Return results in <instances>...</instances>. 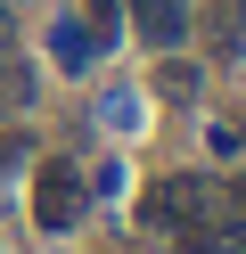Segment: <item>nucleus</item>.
Instances as JSON below:
<instances>
[{"label":"nucleus","instance_id":"obj_8","mask_svg":"<svg viewBox=\"0 0 246 254\" xmlns=\"http://www.w3.org/2000/svg\"><path fill=\"white\" fill-rule=\"evenodd\" d=\"M8 8H25V0H8Z\"/></svg>","mask_w":246,"mask_h":254},{"label":"nucleus","instance_id":"obj_3","mask_svg":"<svg viewBox=\"0 0 246 254\" xmlns=\"http://www.w3.org/2000/svg\"><path fill=\"white\" fill-rule=\"evenodd\" d=\"M49 58H58L66 74H90V58H98V33H90V17H58V25H49Z\"/></svg>","mask_w":246,"mask_h":254},{"label":"nucleus","instance_id":"obj_1","mask_svg":"<svg viewBox=\"0 0 246 254\" xmlns=\"http://www.w3.org/2000/svg\"><path fill=\"white\" fill-rule=\"evenodd\" d=\"M82 205H90V181L74 164H41V189H33V221L41 230H74Z\"/></svg>","mask_w":246,"mask_h":254},{"label":"nucleus","instance_id":"obj_7","mask_svg":"<svg viewBox=\"0 0 246 254\" xmlns=\"http://www.w3.org/2000/svg\"><path fill=\"white\" fill-rule=\"evenodd\" d=\"M230 8H238V17H246V0H230Z\"/></svg>","mask_w":246,"mask_h":254},{"label":"nucleus","instance_id":"obj_6","mask_svg":"<svg viewBox=\"0 0 246 254\" xmlns=\"http://www.w3.org/2000/svg\"><path fill=\"white\" fill-rule=\"evenodd\" d=\"M16 156H25V139H0V164H16Z\"/></svg>","mask_w":246,"mask_h":254},{"label":"nucleus","instance_id":"obj_4","mask_svg":"<svg viewBox=\"0 0 246 254\" xmlns=\"http://www.w3.org/2000/svg\"><path fill=\"white\" fill-rule=\"evenodd\" d=\"M197 82H205V74H197L189 58H164V74H156V90H164V99H197Z\"/></svg>","mask_w":246,"mask_h":254},{"label":"nucleus","instance_id":"obj_5","mask_svg":"<svg viewBox=\"0 0 246 254\" xmlns=\"http://www.w3.org/2000/svg\"><path fill=\"white\" fill-rule=\"evenodd\" d=\"M115 25H123V8H115V0H90V33H107V41H115Z\"/></svg>","mask_w":246,"mask_h":254},{"label":"nucleus","instance_id":"obj_2","mask_svg":"<svg viewBox=\"0 0 246 254\" xmlns=\"http://www.w3.org/2000/svg\"><path fill=\"white\" fill-rule=\"evenodd\" d=\"M131 25H140V41H156V50H180V41H189V8H180V0H131Z\"/></svg>","mask_w":246,"mask_h":254}]
</instances>
